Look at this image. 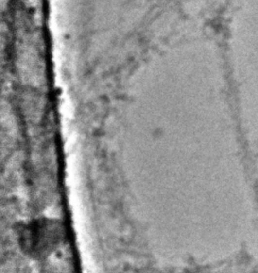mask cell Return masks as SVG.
Masks as SVG:
<instances>
[{"label":"cell","mask_w":258,"mask_h":273,"mask_svg":"<svg viewBox=\"0 0 258 273\" xmlns=\"http://www.w3.org/2000/svg\"><path fill=\"white\" fill-rule=\"evenodd\" d=\"M59 228L49 221H37L23 233V244L30 253L36 255L51 252L59 240Z\"/></svg>","instance_id":"obj_1"}]
</instances>
